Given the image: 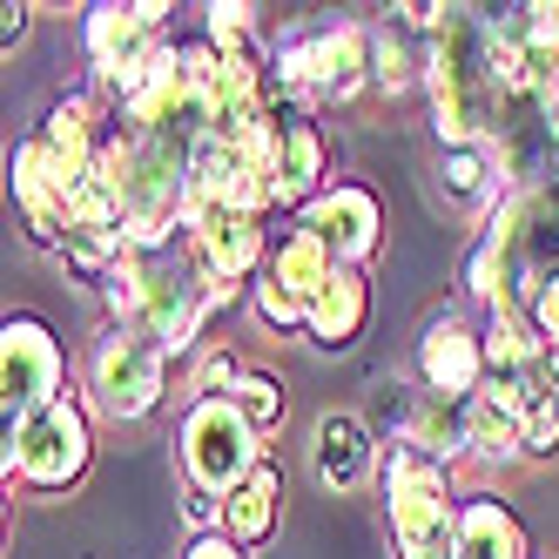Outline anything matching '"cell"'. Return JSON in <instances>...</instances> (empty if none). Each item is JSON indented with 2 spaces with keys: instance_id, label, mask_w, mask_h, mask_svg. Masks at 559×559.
<instances>
[{
  "instance_id": "obj_3",
  "label": "cell",
  "mask_w": 559,
  "mask_h": 559,
  "mask_svg": "<svg viewBox=\"0 0 559 559\" xmlns=\"http://www.w3.org/2000/svg\"><path fill=\"white\" fill-rule=\"evenodd\" d=\"M82 397L108 425L155 418L169 397V350L142 337L135 324H102V337L88 344V365H82Z\"/></svg>"
},
{
  "instance_id": "obj_9",
  "label": "cell",
  "mask_w": 559,
  "mask_h": 559,
  "mask_svg": "<svg viewBox=\"0 0 559 559\" xmlns=\"http://www.w3.org/2000/svg\"><path fill=\"white\" fill-rule=\"evenodd\" d=\"M412 365H418V391L445 397V405H472L486 391V324H472L459 310H438L412 350Z\"/></svg>"
},
{
  "instance_id": "obj_29",
  "label": "cell",
  "mask_w": 559,
  "mask_h": 559,
  "mask_svg": "<svg viewBox=\"0 0 559 559\" xmlns=\"http://www.w3.org/2000/svg\"><path fill=\"white\" fill-rule=\"evenodd\" d=\"M559 452V405H539L526 418V459H552Z\"/></svg>"
},
{
  "instance_id": "obj_21",
  "label": "cell",
  "mask_w": 559,
  "mask_h": 559,
  "mask_svg": "<svg viewBox=\"0 0 559 559\" xmlns=\"http://www.w3.org/2000/svg\"><path fill=\"white\" fill-rule=\"evenodd\" d=\"M512 176V142H492V148H438V182H445L452 203L478 210L486 195H499V182Z\"/></svg>"
},
{
  "instance_id": "obj_19",
  "label": "cell",
  "mask_w": 559,
  "mask_h": 559,
  "mask_svg": "<svg viewBox=\"0 0 559 559\" xmlns=\"http://www.w3.org/2000/svg\"><path fill=\"white\" fill-rule=\"evenodd\" d=\"M276 526H284V472L263 459V465L243 478V486L223 499V533L243 546V552H257V546L276 539Z\"/></svg>"
},
{
  "instance_id": "obj_22",
  "label": "cell",
  "mask_w": 559,
  "mask_h": 559,
  "mask_svg": "<svg viewBox=\"0 0 559 559\" xmlns=\"http://www.w3.org/2000/svg\"><path fill=\"white\" fill-rule=\"evenodd\" d=\"M371 88L391 95V102L425 88V48H412V34L397 27V21L371 27Z\"/></svg>"
},
{
  "instance_id": "obj_1",
  "label": "cell",
  "mask_w": 559,
  "mask_h": 559,
  "mask_svg": "<svg viewBox=\"0 0 559 559\" xmlns=\"http://www.w3.org/2000/svg\"><path fill=\"white\" fill-rule=\"evenodd\" d=\"M378 506L397 559H459V478L452 465H438L431 452H418L412 438L384 445L378 459Z\"/></svg>"
},
{
  "instance_id": "obj_17",
  "label": "cell",
  "mask_w": 559,
  "mask_h": 559,
  "mask_svg": "<svg viewBox=\"0 0 559 559\" xmlns=\"http://www.w3.org/2000/svg\"><path fill=\"white\" fill-rule=\"evenodd\" d=\"M203 41L243 74V82H270V68H276V48L263 41V21H257V8H243V0H210L203 8Z\"/></svg>"
},
{
  "instance_id": "obj_5",
  "label": "cell",
  "mask_w": 559,
  "mask_h": 559,
  "mask_svg": "<svg viewBox=\"0 0 559 559\" xmlns=\"http://www.w3.org/2000/svg\"><path fill=\"white\" fill-rule=\"evenodd\" d=\"M236 297L216 290L203 270H195L189 243L176 250H155L148 257V297H142V317H135V331L155 337L169 357H189V350H203V331H210V317H223Z\"/></svg>"
},
{
  "instance_id": "obj_10",
  "label": "cell",
  "mask_w": 559,
  "mask_h": 559,
  "mask_svg": "<svg viewBox=\"0 0 559 559\" xmlns=\"http://www.w3.org/2000/svg\"><path fill=\"white\" fill-rule=\"evenodd\" d=\"M297 223H304L344 270H371L378 250H384V203H378V189H365V182H331Z\"/></svg>"
},
{
  "instance_id": "obj_18",
  "label": "cell",
  "mask_w": 559,
  "mask_h": 559,
  "mask_svg": "<svg viewBox=\"0 0 559 559\" xmlns=\"http://www.w3.org/2000/svg\"><path fill=\"white\" fill-rule=\"evenodd\" d=\"M263 276L276 290H290V297H304V304H317V290L337 276V257L317 243V236L290 216L284 229H270V263H263Z\"/></svg>"
},
{
  "instance_id": "obj_12",
  "label": "cell",
  "mask_w": 559,
  "mask_h": 559,
  "mask_svg": "<svg viewBox=\"0 0 559 559\" xmlns=\"http://www.w3.org/2000/svg\"><path fill=\"white\" fill-rule=\"evenodd\" d=\"M331 189V135L317 115L276 129V155H270V216H304L317 195Z\"/></svg>"
},
{
  "instance_id": "obj_14",
  "label": "cell",
  "mask_w": 559,
  "mask_h": 559,
  "mask_svg": "<svg viewBox=\"0 0 559 559\" xmlns=\"http://www.w3.org/2000/svg\"><path fill=\"white\" fill-rule=\"evenodd\" d=\"M539 412L533 391H506V384H486L465 405V452L472 465H519L526 459V418Z\"/></svg>"
},
{
  "instance_id": "obj_20",
  "label": "cell",
  "mask_w": 559,
  "mask_h": 559,
  "mask_svg": "<svg viewBox=\"0 0 559 559\" xmlns=\"http://www.w3.org/2000/svg\"><path fill=\"white\" fill-rule=\"evenodd\" d=\"M459 559H533V539L519 512L492 492H465L459 506Z\"/></svg>"
},
{
  "instance_id": "obj_28",
  "label": "cell",
  "mask_w": 559,
  "mask_h": 559,
  "mask_svg": "<svg viewBox=\"0 0 559 559\" xmlns=\"http://www.w3.org/2000/svg\"><path fill=\"white\" fill-rule=\"evenodd\" d=\"M243 371H250V365H243L229 344H203V350H195V397H229Z\"/></svg>"
},
{
  "instance_id": "obj_8",
  "label": "cell",
  "mask_w": 559,
  "mask_h": 559,
  "mask_svg": "<svg viewBox=\"0 0 559 559\" xmlns=\"http://www.w3.org/2000/svg\"><path fill=\"white\" fill-rule=\"evenodd\" d=\"M182 243H189L195 270H203L216 290L243 297L263 276V263H270V216H250V210H189Z\"/></svg>"
},
{
  "instance_id": "obj_4",
  "label": "cell",
  "mask_w": 559,
  "mask_h": 559,
  "mask_svg": "<svg viewBox=\"0 0 559 559\" xmlns=\"http://www.w3.org/2000/svg\"><path fill=\"white\" fill-rule=\"evenodd\" d=\"M176 459H182L189 492L229 499L270 452H263V438L250 431V418L236 412L229 397H189V412L176 425Z\"/></svg>"
},
{
  "instance_id": "obj_23",
  "label": "cell",
  "mask_w": 559,
  "mask_h": 559,
  "mask_svg": "<svg viewBox=\"0 0 559 559\" xmlns=\"http://www.w3.org/2000/svg\"><path fill=\"white\" fill-rule=\"evenodd\" d=\"M412 445L431 452L438 465H465V459H472V452H465V405H445V397L425 391V405H418V418H412Z\"/></svg>"
},
{
  "instance_id": "obj_31",
  "label": "cell",
  "mask_w": 559,
  "mask_h": 559,
  "mask_svg": "<svg viewBox=\"0 0 559 559\" xmlns=\"http://www.w3.org/2000/svg\"><path fill=\"white\" fill-rule=\"evenodd\" d=\"M27 21H34V8H27V0H8V8H0V48H21V34H27Z\"/></svg>"
},
{
  "instance_id": "obj_6",
  "label": "cell",
  "mask_w": 559,
  "mask_h": 559,
  "mask_svg": "<svg viewBox=\"0 0 559 559\" xmlns=\"http://www.w3.org/2000/svg\"><path fill=\"white\" fill-rule=\"evenodd\" d=\"M276 82L304 95L310 108L350 102L371 88V27L365 21H331V27H304L276 48Z\"/></svg>"
},
{
  "instance_id": "obj_13",
  "label": "cell",
  "mask_w": 559,
  "mask_h": 559,
  "mask_svg": "<svg viewBox=\"0 0 559 559\" xmlns=\"http://www.w3.org/2000/svg\"><path fill=\"white\" fill-rule=\"evenodd\" d=\"M384 438L371 431L365 412H324L310 425V472L324 492H357L365 478H378Z\"/></svg>"
},
{
  "instance_id": "obj_27",
  "label": "cell",
  "mask_w": 559,
  "mask_h": 559,
  "mask_svg": "<svg viewBox=\"0 0 559 559\" xmlns=\"http://www.w3.org/2000/svg\"><path fill=\"white\" fill-rule=\"evenodd\" d=\"M418 405H425V391H412V384H378L371 391V431H391V445H397V438H412Z\"/></svg>"
},
{
  "instance_id": "obj_7",
  "label": "cell",
  "mask_w": 559,
  "mask_h": 559,
  "mask_svg": "<svg viewBox=\"0 0 559 559\" xmlns=\"http://www.w3.org/2000/svg\"><path fill=\"white\" fill-rule=\"evenodd\" d=\"M61 384H68V350L55 324L34 310H14L0 324V412H8V431L27 425L34 412H48L55 397H68Z\"/></svg>"
},
{
  "instance_id": "obj_2",
  "label": "cell",
  "mask_w": 559,
  "mask_h": 559,
  "mask_svg": "<svg viewBox=\"0 0 559 559\" xmlns=\"http://www.w3.org/2000/svg\"><path fill=\"white\" fill-rule=\"evenodd\" d=\"M8 486H21L27 499H61L88 478L95 465V412L88 397H55L48 412H34L27 425L8 431Z\"/></svg>"
},
{
  "instance_id": "obj_30",
  "label": "cell",
  "mask_w": 559,
  "mask_h": 559,
  "mask_svg": "<svg viewBox=\"0 0 559 559\" xmlns=\"http://www.w3.org/2000/svg\"><path fill=\"white\" fill-rule=\"evenodd\" d=\"M182 559H250V552H243V546H236V539L216 526V533H195V539L182 546Z\"/></svg>"
},
{
  "instance_id": "obj_25",
  "label": "cell",
  "mask_w": 559,
  "mask_h": 559,
  "mask_svg": "<svg viewBox=\"0 0 559 559\" xmlns=\"http://www.w3.org/2000/svg\"><path fill=\"white\" fill-rule=\"evenodd\" d=\"M506 243H499V236L492 229H478L472 236V250H465V297L472 304H486V310H499L506 304Z\"/></svg>"
},
{
  "instance_id": "obj_24",
  "label": "cell",
  "mask_w": 559,
  "mask_h": 559,
  "mask_svg": "<svg viewBox=\"0 0 559 559\" xmlns=\"http://www.w3.org/2000/svg\"><path fill=\"white\" fill-rule=\"evenodd\" d=\"M229 405H236V412L250 418V431H257V438L284 431V418H290L284 378H270V371H243V378H236V391H229Z\"/></svg>"
},
{
  "instance_id": "obj_16",
  "label": "cell",
  "mask_w": 559,
  "mask_h": 559,
  "mask_svg": "<svg viewBox=\"0 0 559 559\" xmlns=\"http://www.w3.org/2000/svg\"><path fill=\"white\" fill-rule=\"evenodd\" d=\"M48 142V155L61 163V176L82 189L88 176H95V163H102V108L88 102V95H61L55 108H48V122L34 129Z\"/></svg>"
},
{
  "instance_id": "obj_15",
  "label": "cell",
  "mask_w": 559,
  "mask_h": 559,
  "mask_svg": "<svg viewBox=\"0 0 559 559\" xmlns=\"http://www.w3.org/2000/svg\"><path fill=\"white\" fill-rule=\"evenodd\" d=\"M365 324H371V276L337 263V276H331V284L317 290V304H310L304 337H310L317 350H324V357H344V350H357Z\"/></svg>"
},
{
  "instance_id": "obj_26",
  "label": "cell",
  "mask_w": 559,
  "mask_h": 559,
  "mask_svg": "<svg viewBox=\"0 0 559 559\" xmlns=\"http://www.w3.org/2000/svg\"><path fill=\"white\" fill-rule=\"evenodd\" d=\"M250 310H257V324L276 331V337H304V324H310V304L290 297V290H276L270 276H257V284H250Z\"/></svg>"
},
{
  "instance_id": "obj_11",
  "label": "cell",
  "mask_w": 559,
  "mask_h": 559,
  "mask_svg": "<svg viewBox=\"0 0 559 559\" xmlns=\"http://www.w3.org/2000/svg\"><path fill=\"white\" fill-rule=\"evenodd\" d=\"M82 48H88V74H122L169 48V8L163 0H135V8L102 0L82 14Z\"/></svg>"
}]
</instances>
